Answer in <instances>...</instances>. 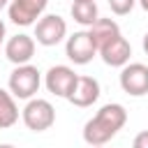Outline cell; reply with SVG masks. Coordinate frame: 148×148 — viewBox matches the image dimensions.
<instances>
[{
	"label": "cell",
	"mask_w": 148,
	"mask_h": 148,
	"mask_svg": "<svg viewBox=\"0 0 148 148\" xmlns=\"http://www.w3.org/2000/svg\"><path fill=\"white\" fill-rule=\"evenodd\" d=\"M125 123H127V111L123 104H116V102L104 104L83 125V141L88 146H104L123 130Z\"/></svg>",
	"instance_id": "1"
},
{
	"label": "cell",
	"mask_w": 148,
	"mask_h": 148,
	"mask_svg": "<svg viewBox=\"0 0 148 148\" xmlns=\"http://www.w3.org/2000/svg\"><path fill=\"white\" fill-rule=\"evenodd\" d=\"M9 92L18 99H32L42 86V74L35 65H16V69L9 74Z\"/></svg>",
	"instance_id": "2"
},
{
	"label": "cell",
	"mask_w": 148,
	"mask_h": 148,
	"mask_svg": "<svg viewBox=\"0 0 148 148\" xmlns=\"http://www.w3.org/2000/svg\"><path fill=\"white\" fill-rule=\"evenodd\" d=\"M21 118L25 123L28 130L32 132H44L49 130L53 123H56V109L49 99H42V97H32L28 99V104L23 106L21 111Z\"/></svg>",
	"instance_id": "3"
},
{
	"label": "cell",
	"mask_w": 148,
	"mask_h": 148,
	"mask_svg": "<svg viewBox=\"0 0 148 148\" xmlns=\"http://www.w3.org/2000/svg\"><path fill=\"white\" fill-rule=\"evenodd\" d=\"M67 37V21L58 14H44L35 23V39L42 46H56Z\"/></svg>",
	"instance_id": "4"
},
{
	"label": "cell",
	"mask_w": 148,
	"mask_h": 148,
	"mask_svg": "<svg viewBox=\"0 0 148 148\" xmlns=\"http://www.w3.org/2000/svg\"><path fill=\"white\" fill-rule=\"evenodd\" d=\"M97 53V44L92 42L88 30H79L74 35L67 37L65 42V56L74 62V65H88Z\"/></svg>",
	"instance_id": "5"
},
{
	"label": "cell",
	"mask_w": 148,
	"mask_h": 148,
	"mask_svg": "<svg viewBox=\"0 0 148 148\" xmlns=\"http://www.w3.org/2000/svg\"><path fill=\"white\" fill-rule=\"evenodd\" d=\"M76 81H79V74H76L72 67H67V65H53V67L46 72V76H44L46 90H49L51 95L65 97V99L72 95Z\"/></svg>",
	"instance_id": "6"
},
{
	"label": "cell",
	"mask_w": 148,
	"mask_h": 148,
	"mask_svg": "<svg viewBox=\"0 0 148 148\" xmlns=\"http://www.w3.org/2000/svg\"><path fill=\"white\" fill-rule=\"evenodd\" d=\"M46 5H49V0H12L7 7V14H9L12 23L25 28V25H35L44 16Z\"/></svg>",
	"instance_id": "7"
},
{
	"label": "cell",
	"mask_w": 148,
	"mask_h": 148,
	"mask_svg": "<svg viewBox=\"0 0 148 148\" xmlns=\"http://www.w3.org/2000/svg\"><path fill=\"white\" fill-rule=\"evenodd\" d=\"M120 88L132 97L146 95L148 92V67L143 62H127L120 69Z\"/></svg>",
	"instance_id": "8"
},
{
	"label": "cell",
	"mask_w": 148,
	"mask_h": 148,
	"mask_svg": "<svg viewBox=\"0 0 148 148\" xmlns=\"http://www.w3.org/2000/svg\"><path fill=\"white\" fill-rule=\"evenodd\" d=\"M5 56L14 65H28L35 56V37L30 35H14L5 44Z\"/></svg>",
	"instance_id": "9"
},
{
	"label": "cell",
	"mask_w": 148,
	"mask_h": 148,
	"mask_svg": "<svg viewBox=\"0 0 148 148\" xmlns=\"http://www.w3.org/2000/svg\"><path fill=\"white\" fill-rule=\"evenodd\" d=\"M99 97V81L95 76H88V74H79V81L72 90V95L67 97L74 106L79 109H86V106H92Z\"/></svg>",
	"instance_id": "10"
},
{
	"label": "cell",
	"mask_w": 148,
	"mask_h": 148,
	"mask_svg": "<svg viewBox=\"0 0 148 148\" xmlns=\"http://www.w3.org/2000/svg\"><path fill=\"white\" fill-rule=\"evenodd\" d=\"M97 53L102 56V60H104L109 67H125V65L130 62L132 46H130V42H127L123 35H118L116 39H111L109 44H104Z\"/></svg>",
	"instance_id": "11"
},
{
	"label": "cell",
	"mask_w": 148,
	"mask_h": 148,
	"mask_svg": "<svg viewBox=\"0 0 148 148\" xmlns=\"http://www.w3.org/2000/svg\"><path fill=\"white\" fill-rule=\"evenodd\" d=\"M88 32H90V37H92V42L97 44V51H99L104 44H109L111 39H116L120 35V25L113 18H97L88 28Z\"/></svg>",
	"instance_id": "12"
},
{
	"label": "cell",
	"mask_w": 148,
	"mask_h": 148,
	"mask_svg": "<svg viewBox=\"0 0 148 148\" xmlns=\"http://www.w3.org/2000/svg\"><path fill=\"white\" fill-rule=\"evenodd\" d=\"M69 12H72V18H74L76 23L88 25V28H90V25L99 18V12H97L95 0H74Z\"/></svg>",
	"instance_id": "13"
},
{
	"label": "cell",
	"mask_w": 148,
	"mask_h": 148,
	"mask_svg": "<svg viewBox=\"0 0 148 148\" xmlns=\"http://www.w3.org/2000/svg\"><path fill=\"white\" fill-rule=\"evenodd\" d=\"M16 120H18V106H16V99H14L12 92H7V90L0 88V130L12 127Z\"/></svg>",
	"instance_id": "14"
},
{
	"label": "cell",
	"mask_w": 148,
	"mask_h": 148,
	"mask_svg": "<svg viewBox=\"0 0 148 148\" xmlns=\"http://www.w3.org/2000/svg\"><path fill=\"white\" fill-rule=\"evenodd\" d=\"M134 5H136V0H109V7H111V12H113L116 16L130 14V12L134 9Z\"/></svg>",
	"instance_id": "15"
},
{
	"label": "cell",
	"mask_w": 148,
	"mask_h": 148,
	"mask_svg": "<svg viewBox=\"0 0 148 148\" xmlns=\"http://www.w3.org/2000/svg\"><path fill=\"white\" fill-rule=\"evenodd\" d=\"M132 148H148V130H143V132H139V134L134 136Z\"/></svg>",
	"instance_id": "16"
},
{
	"label": "cell",
	"mask_w": 148,
	"mask_h": 148,
	"mask_svg": "<svg viewBox=\"0 0 148 148\" xmlns=\"http://www.w3.org/2000/svg\"><path fill=\"white\" fill-rule=\"evenodd\" d=\"M5 32H7V28H5V21L0 18V46H2V42H5Z\"/></svg>",
	"instance_id": "17"
},
{
	"label": "cell",
	"mask_w": 148,
	"mask_h": 148,
	"mask_svg": "<svg viewBox=\"0 0 148 148\" xmlns=\"http://www.w3.org/2000/svg\"><path fill=\"white\" fill-rule=\"evenodd\" d=\"M143 51H146V56H148V32L143 35Z\"/></svg>",
	"instance_id": "18"
},
{
	"label": "cell",
	"mask_w": 148,
	"mask_h": 148,
	"mask_svg": "<svg viewBox=\"0 0 148 148\" xmlns=\"http://www.w3.org/2000/svg\"><path fill=\"white\" fill-rule=\"evenodd\" d=\"M141 7H143V12H148V0H136Z\"/></svg>",
	"instance_id": "19"
},
{
	"label": "cell",
	"mask_w": 148,
	"mask_h": 148,
	"mask_svg": "<svg viewBox=\"0 0 148 148\" xmlns=\"http://www.w3.org/2000/svg\"><path fill=\"white\" fill-rule=\"evenodd\" d=\"M9 2H12V0H0V9H2V7H9Z\"/></svg>",
	"instance_id": "20"
},
{
	"label": "cell",
	"mask_w": 148,
	"mask_h": 148,
	"mask_svg": "<svg viewBox=\"0 0 148 148\" xmlns=\"http://www.w3.org/2000/svg\"><path fill=\"white\" fill-rule=\"evenodd\" d=\"M0 148H16V146H12V143H0Z\"/></svg>",
	"instance_id": "21"
},
{
	"label": "cell",
	"mask_w": 148,
	"mask_h": 148,
	"mask_svg": "<svg viewBox=\"0 0 148 148\" xmlns=\"http://www.w3.org/2000/svg\"><path fill=\"white\" fill-rule=\"evenodd\" d=\"M90 148H102V146H90Z\"/></svg>",
	"instance_id": "22"
}]
</instances>
